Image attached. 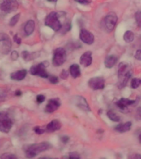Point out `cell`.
Wrapping results in <instances>:
<instances>
[{"mask_svg":"<svg viewBox=\"0 0 141 159\" xmlns=\"http://www.w3.org/2000/svg\"><path fill=\"white\" fill-rule=\"evenodd\" d=\"M1 159H17V157L13 154H6L1 157Z\"/></svg>","mask_w":141,"mask_h":159,"instance_id":"4dcf8cb0","label":"cell"},{"mask_svg":"<svg viewBox=\"0 0 141 159\" xmlns=\"http://www.w3.org/2000/svg\"><path fill=\"white\" fill-rule=\"evenodd\" d=\"M135 20L139 27H141V12H137L135 13Z\"/></svg>","mask_w":141,"mask_h":159,"instance_id":"484cf974","label":"cell"},{"mask_svg":"<svg viewBox=\"0 0 141 159\" xmlns=\"http://www.w3.org/2000/svg\"><path fill=\"white\" fill-rule=\"evenodd\" d=\"M79 37L82 42H84L85 44L91 45L94 42V36L91 32H89L86 29H82L80 31Z\"/></svg>","mask_w":141,"mask_h":159,"instance_id":"9c48e42d","label":"cell"},{"mask_svg":"<svg viewBox=\"0 0 141 159\" xmlns=\"http://www.w3.org/2000/svg\"><path fill=\"white\" fill-rule=\"evenodd\" d=\"M54 1H56V0H54Z\"/></svg>","mask_w":141,"mask_h":159,"instance_id":"c3c4849f","label":"cell"},{"mask_svg":"<svg viewBox=\"0 0 141 159\" xmlns=\"http://www.w3.org/2000/svg\"><path fill=\"white\" fill-rule=\"evenodd\" d=\"M140 84L141 80L139 79V78H134V79H132V80H131V87H132L133 89L138 88Z\"/></svg>","mask_w":141,"mask_h":159,"instance_id":"cb8c5ba5","label":"cell"},{"mask_svg":"<svg viewBox=\"0 0 141 159\" xmlns=\"http://www.w3.org/2000/svg\"><path fill=\"white\" fill-rule=\"evenodd\" d=\"M134 33L131 31H126L125 32V34H124V40H125V42H128V43H130L134 41Z\"/></svg>","mask_w":141,"mask_h":159,"instance_id":"44dd1931","label":"cell"},{"mask_svg":"<svg viewBox=\"0 0 141 159\" xmlns=\"http://www.w3.org/2000/svg\"><path fill=\"white\" fill-rule=\"evenodd\" d=\"M47 65H48V62H42L38 65L33 66L30 69V73L33 75H38L42 78H48L49 75L45 70Z\"/></svg>","mask_w":141,"mask_h":159,"instance_id":"277c9868","label":"cell"},{"mask_svg":"<svg viewBox=\"0 0 141 159\" xmlns=\"http://www.w3.org/2000/svg\"><path fill=\"white\" fill-rule=\"evenodd\" d=\"M7 95V89L3 88V87H0V102L4 101Z\"/></svg>","mask_w":141,"mask_h":159,"instance_id":"603a6c76","label":"cell"},{"mask_svg":"<svg viewBox=\"0 0 141 159\" xmlns=\"http://www.w3.org/2000/svg\"><path fill=\"white\" fill-rule=\"evenodd\" d=\"M117 16L114 12H110L106 15L103 18L102 21V27L105 29V31L107 32H111L113 31L114 27L116 26L117 22Z\"/></svg>","mask_w":141,"mask_h":159,"instance_id":"3957f363","label":"cell"},{"mask_svg":"<svg viewBox=\"0 0 141 159\" xmlns=\"http://www.w3.org/2000/svg\"><path fill=\"white\" fill-rule=\"evenodd\" d=\"M45 25L50 27L54 32H58L61 29L62 25L59 20L58 13L55 12H52L47 15V17L45 19Z\"/></svg>","mask_w":141,"mask_h":159,"instance_id":"7a4b0ae2","label":"cell"},{"mask_svg":"<svg viewBox=\"0 0 141 159\" xmlns=\"http://www.w3.org/2000/svg\"><path fill=\"white\" fill-rule=\"evenodd\" d=\"M12 126V122L8 115L3 113H0V131L7 134L9 133Z\"/></svg>","mask_w":141,"mask_h":159,"instance_id":"8992f818","label":"cell"},{"mask_svg":"<svg viewBox=\"0 0 141 159\" xmlns=\"http://www.w3.org/2000/svg\"><path fill=\"white\" fill-rule=\"evenodd\" d=\"M49 2H51V1H54V0H48Z\"/></svg>","mask_w":141,"mask_h":159,"instance_id":"bcb514c9","label":"cell"},{"mask_svg":"<svg viewBox=\"0 0 141 159\" xmlns=\"http://www.w3.org/2000/svg\"><path fill=\"white\" fill-rule=\"evenodd\" d=\"M131 126H132V124L131 122H126L125 124H119L116 127V131L120 132V133H125V132H127L129 130H130Z\"/></svg>","mask_w":141,"mask_h":159,"instance_id":"ffe728a7","label":"cell"},{"mask_svg":"<svg viewBox=\"0 0 141 159\" xmlns=\"http://www.w3.org/2000/svg\"><path fill=\"white\" fill-rule=\"evenodd\" d=\"M76 1L77 2H79V3H82V4H88L92 2V0H74Z\"/></svg>","mask_w":141,"mask_h":159,"instance_id":"ab89813d","label":"cell"},{"mask_svg":"<svg viewBox=\"0 0 141 159\" xmlns=\"http://www.w3.org/2000/svg\"><path fill=\"white\" fill-rule=\"evenodd\" d=\"M40 159H49V158H46V157H41V158Z\"/></svg>","mask_w":141,"mask_h":159,"instance_id":"f6af8a7d","label":"cell"},{"mask_svg":"<svg viewBox=\"0 0 141 159\" xmlns=\"http://www.w3.org/2000/svg\"><path fill=\"white\" fill-rule=\"evenodd\" d=\"M17 7H18L17 0H2L0 3V9L7 13L14 12L17 9Z\"/></svg>","mask_w":141,"mask_h":159,"instance_id":"52a82bcc","label":"cell"},{"mask_svg":"<svg viewBox=\"0 0 141 159\" xmlns=\"http://www.w3.org/2000/svg\"><path fill=\"white\" fill-rule=\"evenodd\" d=\"M60 128H61L60 122L59 120H57V119H54V120H52L50 123L47 124L45 131L48 132V133H53V132H55L60 129Z\"/></svg>","mask_w":141,"mask_h":159,"instance_id":"4fadbf2b","label":"cell"},{"mask_svg":"<svg viewBox=\"0 0 141 159\" xmlns=\"http://www.w3.org/2000/svg\"><path fill=\"white\" fill-rule=\"evenodd\" d=\"M92 58L91 52H84L80 57V63L84 67L89 66L92 64Z\"/></svg>","mask_w":141,"mask_h":159,"instance_id":"7c38bea8","label":"cell"},{"mask_svg":"<svg viewBox=\"0 0 141 159\" xmlns=\"http://www.w3.org/2000/svg\"><path fill=\"white\" fill-rule=\"evenodd\" d=\"M139 143H141V134L139 135Z\"/></svg>","mask_w":141,"mask_h":159,"instance_id":"ee69618b","label":"cell"},{"mask_svg":"<svg viewBox=\"0 0 141 159\" xmlns=\"http://www.w3.org/2000/svg\"><path fill=\"white\" fill-rule=\"evenodd\" d=\"M135 159H141V155H138V154L135 155Z\"/></svg>","mask_w":141,"mask_h":159,"instance_id":"b9f144b4","label":"cell"},{"mask_svg":"<svg viewBox=\"0 0 141 159\" xmlns=\"http://www.w3.org/2000/svg\"><path fill=\"white\" fill-rule=\"evenodd\" d=\"M54 159H58V158H54Z\"/></svg>","mask_w":141,"mask_h":159,"instance_id":"7dc6e473","label":"cell"},{"mask_svg":"<svg viewBox=\"0 0 141 159\" xmlns=\"http://www.w3.org/2000/svg\"><path fill=\"white\" fill-rule=\"evenodd\" d=\"M18 57H19V55H18V53H17L16 51H13V52L11 53V58H12L13 61H16V60H17Z\"/></svg>","mask_w":141,"mask_h":159,"instance_id":"d590c367","label":"cell"},{"mask_svg":"<svg viewBox=\"0 0 141 159\" xmlns=\"http://www.w3.org/2000/svg\"><path fill=\"white\" fill-rule=\"evenodd\" d=\"M60 106V103L58 99H49L48 103H47L45 111L46 113H53L55 110L59 109V107Z\"/></svg>","mask_w":141,"mask_h":159,"instance_id":"8fae6325","label":"cell"},{"mask_svg":"<svg viewBox=\"0 0 141 159\" xmlns=\"http://www.w3.org/2000/svg\"><path fill=\"white\" fill-rule=\"evenodd\" d=\"M9 37L7 34L5 33H0V42H2V41H5V40L8 39Z\"/></svg>","mask_w":141,"mask_h":159,"instance_id":"f35d334b","label":"cell"},{"mask_svg":"<svg viewBox=\"0 0 141 159\" xmlns=\"http://www.w3.org/2000/svg\"><path fill=\"white\" fill-rule=\"evenodd\" d=\"M69 159H80V156H79V154L76 152H71L70 153H69Z\"/></svg>","mask_w":141,"mask_h":159,"instance_id":"4316f807","label":"cell"},{"mask_svg":"<svg viewBox=\"0 0 141 159\" xmlns=\"http://www.w3.org/2000/svg\"><path fill=\"white\" fill-rule=\"evenodd\" d=\"M16 95H21L22 94V92L20 91V90H17V91H16Z\"/></svg>","mask_w":141,"mask_h":159,"instance_id":"7bdbcfd3","label":"cell"},{"mask_svg":"<svg viewBox=\"0 0 141 159\" xmlns=\"http://www.w3.org/2000/svg\"><path fill=\"white\" fill-rule=\"evenodd\" d=\"M74 102L78 108L83 109V111L88 112L90 111V107L85 98L82 96H75L74 97Z\"/></svg>","mask_w":141,"mask_h":159,"instance_id":"30bf717a","label":"cell"},{"mask_svg":"<svg viewBox=\"0 0 141 159\" xmlns=\"http://www.w3.org/2000/svg\"><path fill=\"white\" fill-rule=\"evenodd\" d=\"M69 137L67 136H64V137H61V141L64 142V143H67V142L69 141Z\"/></svg>","mask_w":141,"mask_h":159,"instance_id":"60d3db41","label":"cell"},{"mask_svg":"<svg viewBox=\"0 0 141 159\" xmlns=\"http://www.w3.org/2000/svg\"><path fill=\"white\" fill-rule=\"evenodd\" d=\"M107 117H108L109 119H111V121H113V122H120V120H121L120 117H119L116 113H114L113 111L107 112Z\"/></svg>","mask_w":141,"mask_h":159,"instance_id":"7402d4cb","label":"cell"},{"mask_svg":"<svg viewBox=\"0 0 141 159\" xmlns=\"http://www.w3.org/2000/svg\"><path fill=\"white\" fill-rule=\"evenodd\" d=\"M51 144L48 142H42L40 143L32 144L27 147L25 154L27 158H32L42 152L46 151L48 149L51 148Z\"/></svg>","mask_w":141,"mask_h":159,"instance_id":"6da1fadb","label":"cell"},{"mask_svg":"<svg viewBox=\"0 0 141 159\" xmlns=\"http://www.w3.org/2000/svg\"><path fill=\"white\" fill-rule=\"evenodd\" d=\"M19 18H20V13L14 15V16L11 18V20H10V22H9L10 26H11V27H14L15 25L17 23V22H18Z\"/></svg>","mask_w":141,"mask_h":159,"instance_id":"d4e9b609","label":"cell"},{"mask_svg":"<svg viewBox=\"0 0 141 159\" xmlns=\"http://www.w3.org/2000/svg\"><path fill=\"white\" fill-rule=\"evenodd\" d=\"M116 61H117V57L114 55H111L105 59L104 64H105L106 68H112L116 65Z\"/></svg>","mask_w":141,"mask_h":159,"instance_id":"e0dca14e","label":"cell"},{"mask_svg":"<svg viewBox=\"0 0 141 159\" xmlns=\"http://www.w3.org/2000/svg\"><path fill=\"white\" fill-rule=\"evenodd\" d=\"M68 76H69V72L65 70H63L61 71V74H60V77H61L62 79L65 80L68 78Z\"/></svg>","mask_w":141,"mask_h":159,"instance_id":"d6a6232c","label":"cell"},{"mask_svg":"<svg viewBox=\"0 0 141 159\" xmlns=\"http://www.w3.org/2000/svg\"><path fill=\"white\" fill-rule=\"evenodd\" d=\"M69 73L72 75L73 78H78L81 75V71H80V67L79 65L74 64L72 65L69 68Z\"/></svg>","mask_w":141,"mask_h":159,"instance_id":"d6986e66","label":"cell"},{"mask_svg":"<svg viewBox=\"0 0 141 159\" xmlns=\"http://www.w3.org/2000/svg\"><path fill=\"white\" fill-rule=\"evenodd\" d=\"M70 28H71V27H70V24H66V25H64V26H63L60 30H61L62 33H64V32H67L68 31H69V30H70Z\"/></svg>","mask_w":141,"mask_h":159,"instance_id":"1f68e13d","label":"cell"},{"mask_svg":"<svg viewBox=\"0 0 141 159\" xmlns=\"http://www.w3.org/2000/svg\"><path fill=\"white\" fill-rule=\"evenodd\" d=\"M66 61V52L64 48L59 47L54 52L53 57V65L54 66H59Z\"/></svg>","mask_w":141,"mask_h":159,"instance_id":"5b68a950","label":"cell"},{"mask_svg":"<svg viewBox=\"0 0 141 159\" xmlns=\"http://www.w3.org/2000/svg\"><path fill=\"white\" fill-rule=\"evenodd\" d=\"M26 75H27V70H17V71L12 73V74L10 75V77L13 80L19 81V80H22L24 79Z\"/></svg>","mask_w":141,"mask_h":159,"instance_id":"5bb4252c","label":"cell"},{"mask_svg":"<svg viewBox=\"0 0 141 159\" xmlns=\"http://www.w3.org/2000/svg\"><path fill=\"white\" fill-rule=\"evenodd\" d=\"M135 58L136 60L141 61V49L136 51L135 55Z\"/></svg>","mask_w":141,"mask_h":159,"instance_id":"8d00e7d4","label":"cell"},{"mask_svg":"<svg viewBox=\"0 0 141 159\" xmlns=\"http://www.w3.org/2000/svg\"><path fill=\"white\" fill-rule=\"evenodd\" d=\"M22 58H23L25 61H30V59H31V54H30L28 52H27V51L22 52Z\"/></svg>","mask_w":141,"mask_h":159,"instance_id":"83f0119b","label":"cell"},{"mask_svg":"<svg viewBox=\"0 0 141 159\" xmlns=\"http://www.w3.org/2000/svg\"><path fill=\"white\" fill-rule=\"evenodd\" d=\"M88 86L94 90L103 89L105 86V81L101 77H93L89 80Z\"/></svg>","mask_w":141,"mask_h":159,"instance_id":"ba28073f","label":"cell"},{"mask_svg":"<svg viewBox=\"0 0 141 159\" xmlns=\"http://www.w3.org/2000/svg\"><path fill=\"white\" fill-rule=\"evenodd\" d=\"M49 80L52 84H57L59 82V78L57 76H54V75H52V76L49 77Z\"/></svg>","mask_w":141,"mask_h":159,"instance_id":"f546056e","label":"cell"},{"mask_svg":"<svg viewBox=\"0 0 141 159\" xmlns=\"http://www.w3.org/2000/svg\"><path fill=\"white\" fill-rule=\"evenodd\" d=\"M13 40H14V42H16L17 44L19 45V44H21V43H22V39H21V38L18 37V35H17V34H16L14 37H13Z\"/></svg>","mask_w":141,"mask_h":159,"instance_id":"74e56055","label":"cell"},{"mask_svg":"<svg viewBox=\"0 0 141 159\" xmlns=\"http://www.w3.org/2000/svg\"><path fill=\"white\" fill-rule=\"evenodd\" d=\"M135 117L138 120H141V107H139L137 110H136Z\"/></svg>","mask_w":141,"mask_h":159,"instance_id":"e575fe53","label":"cell"},{"mask_svg":"<svg viewBox=\"0 0 141 159\" xmlns=\"http://www.w3.org/2000/svg\"><path fill=\"white\" fill-rule=\"evenodd\" d=\"M130 71L129 70V66L126 63H121L119 65V69H118V77L119 79H121L124 75H126L128 72Z\"/></svg>","mask_w":141,"mask_h":159,"instance_id":"ac0fdd59","label":"cell"},{"mask_svg":"<svg viewBox=\"0 0 141 159\" xmlns=\"http://www.w3.org/2000/svg\"><path fill=\"white\" fill-rule=\"evenodd\" d=\"M101 159H104V158H101Z\"/></svg>","mask_w":141,"mask_h":159,"instance_id":"681fc988","label":"cell"},{"mask_svg":"<svg viewBox=\"0 0 141 159\" xmlns=\"http://www.w3.org/2000/svg\"><path fill=\"white\" fill-rule=\"evenodd\" d=\"M45 99V96L43 94H39V95H37L36 96V101L38 102L39 104H41L42 102H44Z\"/></svg>","mask_w":141,"mask_h":159,"instance_id":"836d02e7","label":"cell"},{"mask_svg":"<svg viewBox=\"0 0 141 159\" xmlns=\"http://www.w3.org/2000/svg\"><path fill=\"white\" fill-rule=\"evenodd\" d=\"M35 30V22L33 20L27 21L24 27V32L26 36H30Z\"/></svg>","mask_w":141,"mask_h":159,"instance_id":"2e32d148","label":"cell"},{"mask_svg":"<svg viewBox=\"0 0 141 159\" xmlns=\"http://www.w3.org/2000/svg\"><path fill=\"white\" fill-rule=\"evenodd\" d=\"M34 131L35 133L37 134H44L45 131V129H42V128H41V127L39 126H37L34 129Z\"/></svg>","mask_w":141,"mask_h":159,"instance_id":"f1b7e54d","label":"cell"},{"mask_svg":"<svg viewBox=\"0 0 141 159\" xmlns=\"http://www.w3.org/2000/svg\"><path fill=\"white\" fill-rule=\"evenodd\" d=\"M135 103V100L132 99H126V98H121L120 100L116 102V105L120 108V109H125L127 106H130L131 104H133Z\"/></svg>","mask_w":141,"mask_h":159,"instance_id":"9a60e30c","label":"cell"}]
</instances>
